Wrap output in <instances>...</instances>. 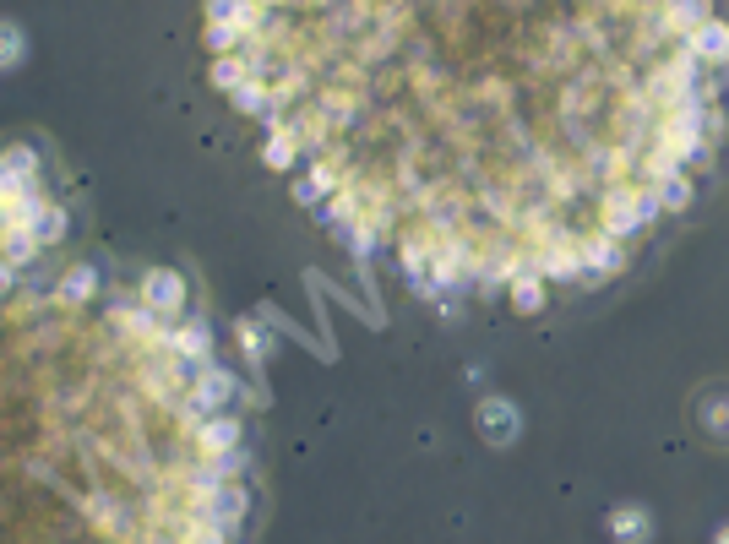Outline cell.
I'll list each match as a JSON object with an SVG mask.
<instances>
[{
    "mask_svg": "<svg viewBox=\"0 0 729 544\" xmlns=\"http://www.w3.org/2000/svg\"><path fill=\"white\" fill-rule=\"evenodd\" d=\"M17 49H22L17 28H6V22H0V66H6V60H17Z\"/></svg>",
    "mask_w": 729,
    "mask_h": 544,
    "instance_id": "obj_3",
    "label": "cell"
},
{
    "mask_svg": "<svg viewBox=\"0 0 729 544\" xmlns=\"http://www.w3.org/2000/svg\"><path fill=\"white\" fill-rule=\"evenodd\" d=\"M137 300L147 305L153 316H185V278L180 272H147L142 278V289H137Z\"/></svg>",
    "mask_w": 729,
    "mask_h": 544,
    "instance_id": "obj_1",
    "label": "cell"
},
{
    "mask_svg": "<svg viewBox=\"0 0 729 544\" xmlns=\"http://www.w3.org/2000/svg\"><path fill=\"white\" fill-rule=\"evenodd\" d=\"M33 240H39L44 245V251H49V245H55L60 240V234H66V213H60V207L55 202H39V213H33Z\"/></svg>",
    "mask_w": 729,
    "mask_h": 544,
    "instance_id": "obj_2",
    "label": "cell"
}]
</instances>
